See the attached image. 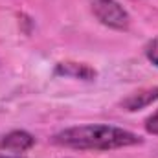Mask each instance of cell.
Here are the masks:
<instances>
[{"instance_id":"obj_1","label":"cell","mask_w":158,"mask_h":158,"mask_svg":"<svg viewBox=\"0 0 158 158\" xmlns=\"http://www.w3.org/2000/svg\"><path fill=\"white\" fill-rule=\"evenodd\" d=\"M53 143L77 151H110L142 143V138L121 127L90 123V125L68 127L57 132L53 136Z\"/></svg>"},{"instance_id":"obj_2","label":"cell","mask_w":158,"mask_h":158,"mask_svg":"<svg viewBox=\"0 0 158 158\" xmlns=\"http://www.w3.org/2000/svg\"><path fill=\"white\" fill-rule=\"evenodd\" d=\"M92 13L103 26L110 30L125 31L131 26L129 11L116 0H92Z\"/></svg>"},{"instance_id":"obj_3","label":"cell","mask_w":158,"mask_h":158,"mask_svg":"<svg viewBox=\"0 0 158 158\" xmlns=\"http://www.w3.org/2000/svg\"><path fill=\"white\" fill-rule=\"evenodd\" d=\"M158 99V86H147V88H140L132 94H129L123 101H121V109L127 112H136L142 110L145 107H149L151 103H155Z\"/></svg>"},{"instance_id":"obj_4","label":"cell","mask_w":158,"mask_h":158,"mask_svg":"<svg viewBox=\"0 0 158 158\" xmlns=\"http://www.w3.org/2000/svg\"><path fill=\"white\" fill-rule=\"evenodd\" d=\"M55 76H63V77H74L81 81H94L98 72L85 64V63H74V61H63L55 66Z\"/></svg>"},{"instance_id":"obj_5","label":"cell","mask_w":158,"mask_h":158,"mask_svg":"<svg viewBox=\"0 0 158 158\" xmlns=\"http://www.w3.org/2000/svg\"><path fill=\"white\" fill-rule=\"evenodd\" d=\"M35 145V138L26 131H11L0 140V147L11 153H24Z\"/></svg>"},{"instance_id":"obj_6","label":"cell","mask_w":158,"mask_h":158,"mask_svg":"<svg viewBox=\"0 0 158 158\" xmlns=\"http://www.w3.org/2000/svg\"><path fill=\"white\" fill-rule=\"evenodd\" d=\"M145 57H147L155 66H158V35L147 42V46H145Z\"/></svg>"},{"instance_id":"obj_7","label":"cell","mask_w":158,"mask_h":158,"mask_svg":"<svg viewBox=\"0 0 158 158\" xmlns=\"http://www.w3.org/2000/svg\"><path fill=\"white\" fill-rule=\"evenodd\" d=\"M145 131L149 134H156L158 136V110H155L149 118L145 119Z\"/></svg>"},{"instance_id":"obj_8","label":"cell","mask_w":158,"mask_h":158,"mask_svg":"<svg viewBox=\"0 0 158 158\" xmlns=\"http://www.w3.org/2000/svg\"><path fill=\"white\" fill-rule=\"evenodd\" d=\"M0 158H20V156H0Z\"/></svg>"}]
</instances>
